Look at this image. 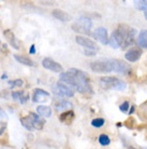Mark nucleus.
I'll list each match as a JSON object with an SVG mask.
<instances>
[{"label":"nucleus","mask_w":147,"mask_h":149,"mask_svg":"<svg viewBox=\"0 0 147 149\" xmlns=\"http://www.w3.org/2000/svg\"><path fill=\"white\" fill-rule=\"evenodd\" d=\"M59 79L63 83L70 86L71 89L76 90L80 93H92L89 76L81 69L71 68L59 74Z\"/></svg>","instance_id":"f257e3e1"},{"label":"nucleus","mask_w":147,"mask_h":149,"mask_svg":"<svg viewBox=\"0 0 147 149\" xmlns=\"http://www.w3.org/2000/svg\"><path fill=\"white\" fill-rule=\"evenodd\" d=\"M130 31H131V28L129 26H127V25H119L117 27V29H115L112 33L111 37L109 38V45L114 49L124 47L129 37Z\"/></svg>","instance_id":"f03ea898"},{"label":"nucleus","mask_w":147,"mask_h":149,"mask_svg":"<svg viewBox=\"0 0 147 149\" xmlns=\"http://www.w3.org/2000/svg\"><path fill=\"white\" fill-rule=\"evenodd\" d=\"M100 84L104 89H115L118 91L126 89V83L116 77H102L100 78Z\"/></svg>","instance_id":"7ed1b4c3"},{"label":"nucleus","mask_w":147,"mask_h":149,"mask_svg":"<svg viewBox=\"0 0 147 149\" xmlns=\"http://www.w3.org/2000/svg\"><path fill=\"white\" fill-rule=\"evenodd\" d=\"M90 68H91L92 71L99 72V74H104V72H111V71H113L110 58L92 62V63H90Z\"/></svg>","instance_id":"20e7f679"},{"label":"nucleus","mask_w":147,"mask_h":149,"mask_svg":"<svg viewBox=\"0 0 147 149\" xmlns=\"http://www.w3.org/2000/svg\"><path fill=\"white\" fill-rule=\"evenodd\" d=\"M53 92L59 97H73L74 91L70 86L63 83V82H57L55 86H53Z\"/></svg>","instance_id":"39448f33"},{"label":"nucleus","mask_w":147,"mask_h":149,"mask_svg":"<svg viewBox=\"0 0 147 149\" xmlns=\"http://www.w3.org/2000/svg\"><path fill=\"white\" fill-rule=\"evenodd\" d=\"M110 60H111V64H112L113 71L122 74H128L129 71H130V66L126 62L120 60H116V58H110Z\"/></svg>","instance_id":"423d86ee"},{"label":"nucleus","mask_w":147,"mask_h":149,"mask_svg":"<svg viewBox=\"0 0 147 149\" xmlns=\"http://www.w3.org/2000/svg\"><path fill=\"white\" fill-rule=\"evenodd\" d=\"M42 65H43V67L44 68L53 71V72H58V74H63V66H61L59 63H57L56 61L49 58V57H45V58H43V61H42Z\"/></svg>","instance_id":"0eeeda50"},{"label":"nucleus","mask_w":147,"mask_h":149,"mask_svg":"<svg viewBox=\"0 0 147 149\" xmlns=\"http://www.w3.org/2000/svg\"><path fill=\"white\" fill-rule=\"evenodd\" d=\"M75 41H76V43H78L80 45L86 48L87 50H92V51L97 50L96 42H95V41H92L91 39H89V38H87V37L77 36V37L75 38Z\"/></svg>","instance_id":"6e6552de"},{"label":"nucleus","mask_w":147,"mask_h":149,"mask_svg":"<svg viewBox=\"0 0 147 149\" xmlns=\"http://www.w3.org/2000/svg\"><path fill=\"white\" fill-rule=\"evenodd\" d=\"M93 36L96 37L97 40H99L102 45H107L109 43V36H107V30L104 27H98L95 30Z\"/></svg>","instance_id":"1a4fd4ad"},{"label":"nucleus","mask_w":147,"mask_h":149,"mask_svg":"<svg viewBox=\"0 0 147 149\" xmlns=\"http://www.w3.org/2000/svg\"><path fill=\"white\" fill-rule=\"evenodd\" d=\"M141 55H142V50L139 48H133L130 49L128 52L126 53V60L128 62H136L140 60Z\"/></svg>","instance_id":"9d476101"},{"label":"nucleus","mask_w":147,"mask_h":149,"mask_svg":"<svg viewBox=\"0 0 147 149\" xmlns=\"http://www.w3.org/2000/svg\"><path fill=\"white\" fill-rule=\"evenodd\" d=\"M52 14L55 19H57L58 21H61V22H69V21L72 19V16L69 13H67V12L63 11V10H59V9L53 10Z\"/></svg>","instance_id":"9b49d317"},{"label":"nucleus","mask_w":147,"mask_h":149,"mask_svg":"<svg viewBox=\"0 0 147 149\" xmlns=\"http://www.w3.org/2000/svg\"><path fill=\"white\" fill-rule=\"evenodd\" d=\"M3 35H4V37H5V39L8 40V42L10 43V45L13 47L14 49H16V50H19V43L17 42V40H16V38H15L13 31L10 29H5L3 31Z\"/></svg>","instance_id":"f8f14e48"},{"label":"nucleus","mask_w":147,"mask_h":149,"mask_svg":"<svg viewBox=\"0 0 147 149\" xmlns=\"http://www.w3.org/2000/svg\"><path fill=\"white\" fill-rule=\"evenodd\" d=\"M47 97H49V93L48 92H46V91H44V90L42 89H36L34 92H33L32 101L34 103H40V102H43Z\"/></svg>","instance_id":"ddd939ff"},{"label":"nucleus","mask_w":147,"mask_h":149,"mask_svg":"<svg viewBox=\"0 0 147 149\" xmlns=\"http://www.w3.org/2000/svg\"><path fill=\"white\" fill-rule=\"evenodd\" d=\"M74 117H75L74 112L72 110H68V111L63 112L61 115L59 116V121L65 123L66 125H70L71 123H72V121H73Z\"/></svg>","instance_id":"4468645a"},{"label":"nucleus","mask_w":147,"mask_h":149,"mask_svg":"<svg viewBox=\"0 0 147 149\" xmlns=\"http://www.w3.org/2000/svg\"><path fill=\"white\" fill-rule=\"evenodd\" d=\"M21 123L23 124V127H26L27 130H29V131L34 130V129H33V115H32V112H30L28 116H26V117L22 118V119H21Z\"/></svg>","instance_id":"2eb2a0df"},{"label":"nucleus","mask_w":147,"mask_h":149,"mask_svg":"<svg viewBox=\"0 0 147 149\" xmlns=\"http://www.w3.org/2000/svg\"><path fill=\"white\" fill-rule=\"evenodd\" d=\"M14 58L19 63L23 64V65H26V66H29V67H33L34 66V62H33L30 57L25 55H19V54H14Z\"/></svg>","instance_id":"dca6fc26"},{"label":"nucleus","mask_w":147,"mask_h":149,"mask_svg":"<svg viewBox=\"0 0 147 149\" xmlns=\"http://www.w3.org/2000/svg\"><path fill=\"white\" fill-rule=\"evenodd\" d=\"M75 23H76L77 25H80L81 27H83V28H85V29L87 30H90L92 27L91 19H89V17H87V16H81Z\"/></svg>","instance_id":"f3484780"},{"label":"nucleus","mask_w":147,"mask_h":149,"mask_svg":"<svg viewBox=\"0 0 147 149\" xmlns=\"http://www.w3.org/2000/svg\"><path fill=\"white\" fill-rule=\"evenodd\" d=\"M137 43L142 48H147V30L143 29L140 31L137 37Z\"/></svg>","instance_id":"a211bd4d"},{"label":"nucleus","mask_w":147,"mask_h":149,"mask_svg":"<svg viewBox=\"0 0 147 149\" xmlns=\"http://www.w3.org/2000/svg\"><path fill=\"white\" fill-rule=\"evenodd\" d=\"M37 111L40 116H42V117H46V118L51 117V115H52L51 107H48V106H43V105H41V106L38 107Z\"/></svg>","instance_id":"6ab92c4d"},{"label":"nucleus","mask_w":147,"mask_h":149,"mask_svg":"<svg viewBox=\"0 0 147 149\" xmlns=\"http://www.w3.org/2000/svg\"><path fill=\"white\" fill-rule=\"evenodd\" d=\"M33 115V129L36 130H42L44 127V121L42 119H40V117L38 115H36L34 112H32Z\"/></svg>","instance_id":"aec40b11"},{"label":"nucleus","mask_w":147,"mask_h":149,"mask_svg":"<svg viewBox=\"0 0 147 149\" xmlns=\"http://www.w3.org/2000/svg\"><path fill=\"white\" fill-rule=\"evenodd\" d=\"M23 94H24L23 91H15V92H12V97L14 100H19L21 103L24 104V103H26V102L28 101V94L26 96H23Z\"/></svg>","instance_id":"412c9836"},{"label":"nucleus","mask_w":147,"mask_h":149,"mask_svg":"<svg viewBox=\"0 0 147 149\" xmlns=\"http://www.w3.org/2000/svg\"><path fill=\"white\" fill-rule=\"evenodd\" d=\"M72 29L74 30V31H76V33H80V34H85V35H91V31L90 30H87L85 29V28H83V27H81L80 25H77L76 23H73L72 24Z\"/></svg>","instance_id":"4be33fe9"},{"label":"nucleus","mask_w":147,"mask_h":149,"mask_svg":"<svg viewBox=\"0 0 147 149\" xmlns=\"http://www.w3.org/2000/svg\"><path fill=\"white\" fill-rule=\"evenodd\" d=\"M55 107L57 110H63V109H68L71 107V103L67 101H60L58 103H56Z\"/></svg>","instance_id":"5701e85b"},{"label":"nucleus","mask_w":147,"mask_h":149,"mask_svg":"<svg viewBox=\"0 0 147 149\" xmlns=\"http://www.w3.org/2000/svg\"><path fill=\"white\" fill-rule=\"evenodd\" d=\"M134 7L137 9V10H141V11H145L147 10V1L146 0H136L134 1Z\"/></svg>","instance_id":"b1692460"},{"label":"nucleus","mask_w":147,"mask_h":149,"mask_svg":"<svg viewBox=\"0 0 147 149\" xmlns=\"http://www.w3.org/2000/svg\"><path fill=\"white\" fill-rule=\"evenodd\" d=\"M99 143L102 146H107V145H110L111 139L106 134H101L99 136Z\"/></svg>","instance_id":"393cba45"},{"label":"nucleus","mask_w":147,"mask_h":149,"mask_svg":"<svg viewBox=\"0 0 147 149\" xmlns=\"http://www.w3.org/2000/svg\"><path fill=\"white\" fill-rule=\"evenodd\" d=\"M104 123H105L104 119H102V118H96V119H93L91 121V125L95 127H103Z\"/></svg>","instance_id":"a878e982"},{"label":"nucleus","mask_w":147,"mask_h":149,"mask_svg":"<svg viewBox=\"0 0 147 149\" xmlns=\"http://www.w3.org/2000/svg\"><path fill=\"white\" fill-rule=\"evenodd\" d=\"M23 80L19 79V80H13V81H9V84L12 86V88H14V86H23Z\"/></svg>","instance_id":"bb28decb"},{"label":"nucleus","mask_w":147,"mask_h":149,"mask_svg":"<svg viewBox=\"0 0 147 149\" xmlns=\"http://www.w3.org/2000/svg\"><path fill=\"white\" fill-rule=\"evenodd\" d=\"M120 110H122V112H127L128 111V109H129V103L128 102H125V103H122V105H120Z\"/></svg>","instance_id":"cd10ccee"},{"label":"nucleus","mask_w":147,"mask_h":149,"mask_svg":"<svg viewBox=\"0 0 147 149\" xmlns=\"http://www.w3.org/2000/svg\"><path fill=\"white\" fill-rule=\"evenodd\" d=\"M84 53L87 56H95V55H96V52H95V51H92V50H87V49L85 50Z\"/></svg>","instance_id":"c85d7f7f"},{"label":"nucleus","mask_w":147,"mask_h":149,"mask_svg":"<svg viewBox=\"0 0 147 149\" xmlns=\"http://www.w3.org/2000/svg\"><path fill=\"white\" fill-rule=\"evenodd\" d=\"M30 54H34L36 53V45H32L31 47H30V51H29Z\"/></svg>","instance_id":"c756f323"},{"label":"nucleus","mask_w":147,"mask_h":149,"mask_svg":"<svg viewBox=\"0 0 147 149\" xmlns=\"http://www.w3.org/2000/svg\"><path fill=\"white\" fill-rule=\"evenodd\" d=\"M0 117H5V112L3 111V109L0 107Z\"/></svg>","instance_id":"7c9ffc66"},{"label":"nucleus","mask_w":147,"mask_h":149,"mask_svg":"<svg viewBox=\"0 0 147 149\" xmlns=\"http://www.w3.org/2000/svg\"><path fill=\"white\" fill-rule=\"evenodd\" d=\"M144 16H145V19H147V10H145V11H144Z\"/></svg>","instance_id":"2f4dec72"},{"label":"nucleus","mask_w":147,"mask_h":149,"mask_svg":"<svg viewBox=\"0 0 147 149\" xmlns=\"http://www.w3.org/2000/svg\"><path fill=\"white\" fill-rule=\"evenodd\" d=\"M143 149H147V147H146V148H143Z\"/></svg>","instance_id":"473e14b6"}]
</instances>
